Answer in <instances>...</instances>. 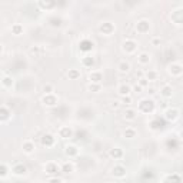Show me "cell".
Returning a JSON list of instances; mask_svg holds the SVG:
<instances>
[{"mask_svg": "<svg viewBox=\"0 0 183 183\" xmlns=\"http://www.w3.org/2000/svg\"><path fill=\"white\" fill-rule=\"evenodd\" d=\"M153 102L152 100H142L140 104H139V107H140V110L144 112V113H149V112L153 110Z\"/></svg>", "mask_w": 183, "mask_h": 183, "instance_id": "cell-1", "label": "cell"}, {"mask_svg": "<svg viewBox=\"0 0 183 183\" xmlns=\"http://www.w3.org/2000/svg\"><path fill=\"white\" fill-rule=\"evenodd\" d=\"M136 29H137V32L146 33L149 30V23H147L146 20H140V22L137 23V26H136Z\"/></svg>", "mask_w": 183, "mask_h": 183, "instance_id": "cell-2", "label": "cell"}, {"mask_svg": "<svg viewBox=\"0 0 183 183\" xmlns=\"http://www.w3.org/2000/svg\"><path fill=\"white\" fill-rule=\"evenodd\" d=\"M112 30H113V24L109 23V22H106L100 26V32L103 33V34H110Z\"/></svg>", "mask_w": 183, "mask_h": 183, "instance_id": "cell-3", "label": "cell"}, {"mask_svg": "<svg viewBox=\"0 0 183 183\" xmlns=\"http://www.w3.org/2000/svg\"><path fill=\"white\" fill-rule=\"evenodd\" d=\"M42 143L44 144V146H52V144L55 143V137L52 135H44L42 137Z\"/></svg>", "mask_w": 183, "mask_h": 183, "instance_id": "cell-4", "label": "cell"}, {"mask_svg": "<svg viewBox=\"0 0 183 183\" xmlns=\"http://www.w3.org/2000/svg\"><path fill=\"white\" fill-rule=\"evenodd\" d=\"M165 183H182V179L177 175H169L165 179Z\"/></svg>", "mask_w": 183, "mask_h": 183, "instance_id": "cell-5", "label": "cell"}, {"mask_svg": "<svg viewBox=\"0 0 183 183\" xmlns=\"http://www.w3.org/2000/svg\"><path fill=\"white\" fill-rule=\"evenodd\" d=\"M43 102L46 104H49V106H53V104L57 103V100H56V97L53 95H46L43 97Z\"/></svg>", "mask_w": 183, "mask_h": 183, "instance_id": "cell-6", "label": "cell"}, {"mask_svg": "<svg viewBox=\"0 0 183 183\" xmlns=\"http://www.w3.org/2000/svg\"><path fill=\"white\" fill-rule=\"evenodd\" d=\"M92 47H93V43H92L90 40L85 39L80 42V49H82V50H90Z\"/></svg>", "mask_w": 183, "mask_h": 183, "instance_id": "cell-7", "label": "cell"}, {"mask_svg": "<svg viewBox=\"0 0 183 183\" xmlns=\"http://www.w3.org/2000/svg\"><path fill=\"white\" fill-rule=\"evenodd\" d=\"M165 126V122L160 119V117H156V119L152 122V128H155V129H162Z\"/></svg>", "mask_w": 183, "mask_h": 183, "instance_id": "cell-8", "label": "cell"}, {"mask_svg": "<svg viewBox=\"0 0 183 183\" xmlns=\"http://www.w3.org/2000/svg\"><path fill=\"white\" fill-rule=\"evenodd\" d=\"M59 133H60V136H62V137H64V139H67V137H72V130H70L69 128H62Z\"/></svg>", "mask_w": 183, "mask_h": 183, "instance_id": "cell-9", "label": "cell"}, {"mask_svg": "<svg viewBox=\"0 0 183 183\" xmlns=\"http://www.w3.org/2000/svg\"><path fill=\"white\" fill-rule=\"evenodd\" d=\"M123 49H125V50L128 49V52H133V50H135V42H132V40L125 42V43H123Z\"/></svg>", "mask_w": 183, "mask_h": 183, "instance_id": "cell-10", "label": "cell"}, {"mask_svg": "<svg viewBox=\"0 0 183 183\" xmlns=\"http://www.w3.org/2000/svg\"><path fill=\"white\" fill-rule=\"evenodd\" d=\"M13 172H15L16 175H23V173H26V167H24L23 165H17V166L13 167Z\"/></svg>", "mask_w": 183, "mask_h": 183, "instance_id": "cell-11", "label": "cell"}, {"mask_svg": "<svg viewBox=\"0 0 183 183\" xmlns=\"http://www.w3.org/2000/svg\"><path fill=\"white\" fill-rule=\"evenodd\" d=\"M177 114H179V112L176 110V109H170V110H167L166 117H167V119H176V117H177Z\"/></svg>", "mask_w": 183, "mask_h": 183, "instance_id": "cell-12", "label": "cell"}, {"mask_svg": "<svg viewBox=\"0 0 183 183\" xmlns=\"http://www.w3.org/2000/svg\"><path fill=\"white\" fill-rule=\"evenodd\" d=\"M113 173L116 176H123L125 175V169L122 166H116V167H113Z\"/></svg>", "mask_w": 183, "mask_h": 183, "instance_id": "cell-13", "label": "cell"}, {"mask_svg": "<svg viewBox=\"0 0 183 183\" xmlns=\"http://www.w3.org/2000/svg\"><path fill=\"white\" fill-rule=\"evenodd\" d=\"M66 153L70 155V156H74V155H77V150H76L74 146H67V147H66Z\"/></svg>", "mask_w": 183, "mask_h": 183, "instance_id": "cell-14", "label": "cell"}, {"mask_svg": "<svg viewBox=\"0 0 183 183\" xmlns=\"http://www.w3.org/2000/svg\"><path fill=\"white\" fill-rule=\"evenodd\" d=\"M57 170H59V167L56 166V165H53V163L47 165V173H52V175H53V173H56Z\"/></svg>", "mask_w": 183, "mask_h": 183, "instance_id": "cell-15", "label": "cell"}, {"mask_svg": "<svg viewBox=\"0 0 183 183\" xmlns=\"http://www.w3.org/2000/svg\"><path fill=\"white\" fill-rule=\"evenodd\" d=\"M110 156L114 157V159H119L120 156H122V150H120V149H114V150L110 152Z\"/></svg>", "mask_w": 183, "mask_h": 183, "instance_id": "cell-16", "label": "cell"}, {"mask_svg": "<svg viewBox=\"0 0 183 183\" xmlns=\"http://www.w3.org/2000/svg\"><path fill=\"white\" fill-rule=\"evenodd\" d=\"M100 79H102L100 73H92V74H90V80H93V82H96V83H99Z\"/></svg>", "mask_w": 183, "mask_h": 183, "instance_id": "cell-17", "label": "cell"}, {"mask_svg": "<svg viewBox=\"0 0 183 183\" xmlns=\"http://www.w3.org/2000/svg\"><path fill=\"white\" fill-rule=\"evenodd\" d=\"M119 92L122 93V95H129L130 89H129V86H126V85H122V86L119 87Z\"/></svg>", "mask_w": 183, "mask_h": 183, "instance_id": "cell-18", "label": "cell"}, {"mask_svg": "<svg viewBox=\"0 0 183 183\" xmlns=\"http://www.w3.org/2000/svg\"><path fill=\"white\" fill-rule=\"evenodd\" d=\"M129 63H126V62H122V63L119 64V69H120V72H128L129 70Z\"/></svg>", "mask_w": 183, "mask_h": 183, "instance_id": "cell-19", "label": "cell"}, {"mask_svg": "<svg viewBox=\"0 0 183 183\" xmlns=\"http://www.w3.org/2000/svg\"><path fill=\"white\" fill-rule=\"evenodd\" d=\"M139 62H140V63H147V62H149V56L146 55V53H142L140 57H139Z\"/></svg>", "mask_w": 183, "mask_h": 183, "instance_id": "cell-20", "label": "cell"}, {"mask_svg": "<svg viewBox=\"0 0 183 183\" xmlns=\"http://www.w3.org/2000/svg\"><path fill=\"white\" fill-rule=\"evenodd\" d=\"M125 117L129 120H132V119H135V110H128L126 113H125Z\"/></svg>", "mask_w": 183, "mask_h": 183, "instance_id": "cell-21", "label": "cell"}, {"mask_svg": "<svg viewBox=\"0 0 183 183\" xmlns=\"http://www.w3.org/2000/svg\"><path fill=\"white\" fill-rule=\"evenodd\" d=\"M72 169H73V166H72V165H69V163H64V165H63V172H64V173H70V172H72Z\"/></svg>", "mask_w": 183, "mask_h": 183, "instance_id": "cell-22", "label": "cell"}, {"mask_svg": "<svg viewBox=\"0 0 183 183\" xmlns=\"http://www.w3.org/2000/svg\"><path fill=\"white\" fill-rule=\"evenodd\" d=\"M162 93H163V96H170L172 95V89L169 87V86H165V87H163V92H162Z\"/></svg>", "mask_w": 183, "mask_h": 183, "instance_id": "cell-23", "label": "cell"}, {"mask_svg": "<svg viewBox=\"0 0 183 183\" xmlns=\"http://www.w3.org/2000/svg\"><path fill=\"white\" fill-rule=\"evenodd\" d=\"M24 150L27 152V153H30L33 150V144L30 142H27V143H24Z\"/></svg>", "mask_w": 183, "mask_h": 183, "instance_id": "cell-24", "label": "cell"}, {"mask_svg": "<svg viewBox=\"0 0 183 183\" xmlns=\"http://www.w3.org/2000/svg\"><path fill=\"white\" fill-rule=\"evenodd\" d=\"M170 67H173V73H176V74L182 72V67H180L179 64H173V66H170Z\"/></svg>", "mask_w": 183, "mask_h": 183, "instance_id": "cell-25", "label": "cell"}, {"mask_svg": "<svg viewBox=\"0 0 183 183\" xmlns=\"http://www.w3.org/2000/svg\"><path fill=\"white\" fill-rule=\"evenodd\" d=\"M83 63L86 64V66H92L93 64V59L92 57H86V59H83Z\"/></svg>", "mask_w": 183, "mask_h": 183, "instance_id": "cell-26", "label": "cell"}, {"mask_svg": "<svg viewBox=\"0 0 183 183\" xmlns=\"http://www.w3.org/2000/svg\"><path fill=\"white\" fill-rule=\"evenodd\" d=\"M125 136H128V137H135V130H132V129H128V130L125 132Z\"/></svg>", "mask_w": 183, "mask_h": 183, "instance_id": "cell-27", "label": "cell"}, {"mask_svg": "<svg viewBox=\"0 0 183 183\" xmlns=\"http://www.w3.org/2000/svg\"><path fill=\"white\" fill-rule=\"evenodd\" d=\"M7 117V110H6V107H1V119L6 120Z\"/></svg>", "mask_w": 183, "mask_h": 183, "instance_id": "cell-28", "label": "cell"}, {"mask_svg": "<svg viewBox=\"0 0 183 183\" xmlns=\"http://www.w3.org/2000/svg\"><path fill=\"white\" fill-rule=\"evenodd\" d=\"M49 183H62V182H60L59 179H50V180H49Z\"/></svg>", "mask_w": 183, "mask_h": 183, "instance_id": "cell-29", "label": "cell"}, {"mask_svg": "<svg viewBox=\"0 0 183 183\" xmlns=\"http://www.w3.org/2000/svg\"><path fill=\"white\" fill-rule=\"evenodd\" d=\"M70 76H72V77H77V76H79V73L73 70V72H70Z\"/></svg>", "mask_w": 183, "mask_h": 183, "instance_id": "cell-30", "label": "cell"}, {"mask_svg": "<svg viewBox=\"0 0 183 183\" xmlns=\"http://www.w3.org/2000/svg\"><path fill=\"white\" fill-rule=\"evenodd\" d=\"M13 30H15V33H19V32H20V26H15V27H13Z\"/></svg>", "mask_w": 183, "mask_h": 183, "instance_id": "cell-31", "label": "cell"}, {"mask_svg": "<svg viewBox=\"0 0 183 183\" xmlns=\"http://www.w3.org/2000/svg\"><path fill=\"white\" fill-rule=\"evenodd\" d=\"M3 83H4L6 86H7V85H10V79H9V77H4V82H3Z\"/></svg>", "mask_w": 183, "mask_h": 183, "instance_id": "cell-32", "label": "cell"}, {"mask_svg": "<svg viewBox=\"0 0 183 183\" xmlns=\"http://www.w3.org/2000/svg\"><path fill=\"white\" fill-rule=\"evenodd\" d=\"M46 90H49V95H50V90H52V87H50V86H44V92H46Z\"/></svg>", "mask_w": 183, "mask_h": 183, "instance_id": "cell-33", "label": "cell"}, {"mask_svg": "<svg viewBox=\"0 0 183 183\" xmlns=\"http://www.w3.org/2000/svg\"><path fill=\"white\" fill-rule=\"evenodd\" d=\"M180 135H182V137H183V130H182V133H180Z\"/></svg>", "mask_w": 183, "mask_h": 183, "instance_id": "cell-34", "label": "cell"}]
</instances>
